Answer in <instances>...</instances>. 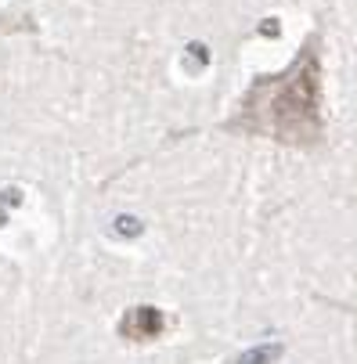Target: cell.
Wrapping results in <instances>:
<instances>
[{
    "instance_id": "cell-5",
    "label": "cell",
    "mask_w": 357,
    "mask_h": 364,
    "mask_svg": "<svg viewBox=\"0 0 357 364\" xmlns=\"http://www.w3.org/2000/svg\"><path fill=\"white\" fill-rule=\"evenodd\" d=\"M4 26H8V18H4V15H0V29H4Z\"/></svg>"
},
{
    "instance_id": "cell-1",
    "label": "cell",
    "mask_w": 357,
    "mask_h": 364,
    "mask_svg": "<svg viewBox=\"0 0 357 364\" xmlns=\"http://www.w3.org/2000/svg\"><path fill=\"white\" fill-rule=\"evenodd\" d=\"M228 130L275 137L285 144H314L321 137V50L318 36L307 40L299 58L275 76H257L245 90L238 116Z\"/></svg>"
},
{
    "instance_id": "cell-3",
    "label": "cell",
    "mask_w": 357,
    "mask_h": 364,
    "mask_svg": "<svg viewBox=\"0 0 357 364\" xmlns=\"http://www.w3.org/2000/svg\"><path fill=\"white\" fill-rule=\"evenodd\" d=\"M260 33H264V36H278V22H275V18H267V22L260 26Z\"/></svg>"
},
{
    "instance_id": "cell-2",
    "label": "cell",
    "mask_w": 357,
    "mask_h": 364,
    "mask_svg": "<svg viewBox=\"0 0 357 364\" xmlns=\"http://www.w3.org/2000/svg\"><path fill=\"white\" fill-rule=\"evenodd\" d=\"M166 328V318H163V310L156 306H130L127 310V318L119 321V332L134 343H148V339H159Z\"/></svg>"
},
{
    "instance_id": "cell-4",
    "label": "cell",
    "mask_w": 357,
    "mask_h": 364,
    "mask_svg": "<svg viewBox=\"0 0 357 364\" xmlns=\"http://www.w3.org/2000/svg\"><path fill=\"white\" fill-rule=\"evenodd\" d=\"M119 231H130V235H134V231H137V220H130V217H123V220H119Z\"/></svg>"
}]
</instances>
